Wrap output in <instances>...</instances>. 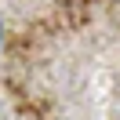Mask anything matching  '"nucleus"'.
I'll return each instance as SVG.
<instances>
[{"mask_svg": "<svg viewBox=\"0 0 120 120\" xmlns=\"http://www.w3.org/2000/svg\"><path fill=\"white\" fill-rule=\"evenodd\" d=\"M0 44H4V22H0Z\"/></svg>", "mask_w": 120, "mask_h": 120, "instance_id": "obj_1", "label": "nucleus"}]
</instances>
